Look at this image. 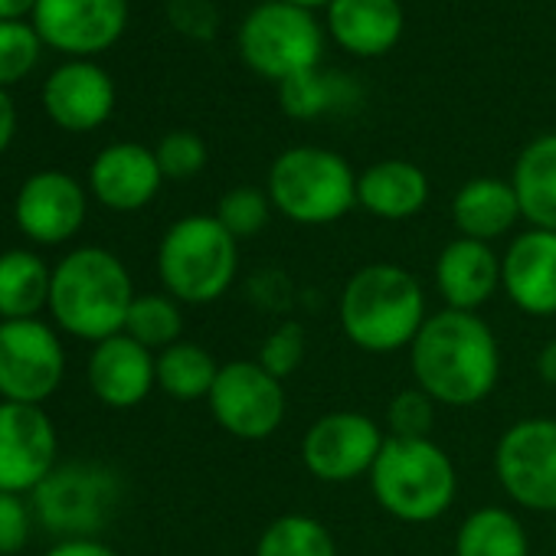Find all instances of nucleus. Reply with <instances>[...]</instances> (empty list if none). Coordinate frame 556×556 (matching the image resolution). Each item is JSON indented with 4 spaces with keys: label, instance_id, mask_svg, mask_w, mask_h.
Instances as JSON below:
<instances>
[{
    "label": "nucleus",
    "instance_id": "obj_28",
    "mask_svg": "<svg viewBox=\"0 0 556 556\" xmlns=\"http://www.w3.org/2000/svg\"><path fill=\"white\" fill-rule=\"evenodd\" d=\"M252 556H341L331 530L312 514L275 517L255 540Z\"/></svg>",
    "mask_w": 556,
    "mask_h": 556
},
{
    "label": "nucleus",
    "instance_id": "obj_20",
    "mask_svg": "<svg viewBox=\"0 0 556 556\" xmlns=\"http://www.w3.org/2000/svg\"><path fill=\"white\" fill-rule=\"evenodd\" d=\"M161 164L151 148L135 141L109 144L89 167V187L96 200L115 213H135L148 206L161 190Z\"/></svg>",
    "mask_w": 556,
    "mask_h": 556
},
{
    "label": "nucleus",
    "instance_id": "obj_5",
    "mask_svg": "<svg viewBox=\"0 0 556 556\" xmlns=\"http://www.w3.org/2000/svg\"><path fill=\"white\" fill-rule=\"evenodd\" d=\"M239 271V242L216 216L193 213L177 219L157 245V275L180 305L219 302Z\"/></svg>",
    "mask_w": 556,
    "mask_h": 556
},
{
    "label": "nucleus",
    "instance_id": "obj_35",
    "mask_svg": "<svg viewBox=\"0 0 556 556\" xmlns=\"http://www.w3.org/2000/svg\"><path fill=\"white\" fill-rule=\"evenodd\" d=\"M334 102H338V92L331 89L328 79H318L315 73L282 83V105L295 118H312V115L331 109Z\"/></svg>",
    "mask_w": 556,
    "mask_h": 556
},
{
    "label": "nucleus",
    "instance_id": "obj_10",
    "mask_svg": "<svg viewBox=\"0 0 556 556\" xmlns=\"http://www.w3.org/2000/svg\"><path fill=\"white\" fill-rule=\"evenodd\" d=\"M387 432L367 413L334 409L318 416L302 435V465L325 484H351L370 478Z\"/></svg>",
    "mask_w": 556,
    "mask_h": 556
},
{
    "label": "nucleus",
    "instance_id": "obj_12",
    "mask_svg": "<svg viewBox=\"0 0 556 556\" xmlns=\"http://www.w3.org/2000/svg\"><path fill=\"white\" fill-rule=\"evenodd\" d=\"M56 426L43 406L0 400V491H37L56 468Z\"/></svg>",
    "mask_w": 556,
    "mask_h": 556
},
{
    "label": "nucleus",
    "instance_id": "obj_37",
    "mask_svg": "<svg viewBox=\"0 0 556 556\" xmlns=\"http://www.w3.org/2000/svg\"><path fill=\"white\" fill-rule=\"evenodd\" d=\"M43 556H118L109 543L92 540V536H66L63 543H56L50 553Z\"/></svg>",
    "mask_w": 556,
    "mask_h": 556
},
{
    "label": "nucleus",
    "instance_id": "obj_22",
    "mask_svg": "<svg viewBox=\"0 0 556 556\" xmlns=\"http://www.w3.org/2000/svg\"><path fill=\"white\" fill-rule=\"evenodd\" d=\"M452 219L465 239H478V242L491 245L494 239L507 236L514 229V223L520 219V203H517L514 184L497 180V177L468 180L452 200Z\"/></svg>",
    "mask_w": 556,
    "mask_h": 556
},
{
    "label": "nucleus",
    "instance_id": "obj_9",
    "mask_svg": "<svg viewBox=\"0 0 556 556\" xmlns=\"http://www.w3.org/2000/svg\"><path fill=\"white\" fill-rule=\"evenodd\" d=\"M210 413L223 432L242 442H262L286 422V383L271 377L258 361H229L210 390Z\"/></svg>",
    "mask_w": 556,
    "mask_h": 556
},
{
    "label": "nucleus",
    "instance_id": "obj_31",
    "mask_svg": "<svg viewBox=\"0 0 556 556\" xmlns=\"http://www.w3.org/2000/svg\"><path fill=\"white\" fill-rule=\"evenodd\" d=\"M268 216H271V200L258 187H232L229 193L219 197L216 206V219L236 242L258 236L268 226Z\"/></svg>",
    "mask_w": 556,
    "mask_h": 556
},
{
    "label": "nucleus",
    "instance_id": "obj_4",
    "mask_svg": "<svg viewBox=\"0 0 556 556\" xmlns=\"http://www.w3.org/2000/svg\"><path fill=\"white\" fill-rule=\"evenodd\" d=\"M377 504L403 523L439 520L458 494V471L448 452L432 439H393L370 471Z\"/></svg>",
    "mask_w": 556,
    "mask_h": 556
},
{
    "label": "nucleus",
    "instance_id": "obj_11",
    "mask_svg": "<svg viewBox=\"0 0 556 556\" xmlns=\"http://www.w3.org/2000/svg\"><path fill=\"white\" fill-rule=\"evenodd\" d=\"M66 377V351L40 318L0 321V400L43 406Z\"/></svg>",
    "mask_w": 556,
    "mask_h": 556
},
{
    "label": "nucleus",
    "instance_id": "obj_36",
    "mask_svg": "<svg viewBox=\"0 0 556 556\" xmlns=\"http://www.w3.org/2000/svg\"><path fill=\"white\" fill-rule=\"evenodd\" d=\"M30 540V507L24 494L0 491V556H14Z\"/></svg>",
    "mask_w": 556,
    "mask_h": 556
},
{
    "label": "nucleus",
    "instance_id": "obj_32",
    "mask_svg": "<svg viewBox=\"0 0 556 556\" xmlns=\"http://www.w3.org/2000/svg\"><path fill=\"white\" fill-rule=\"evenodd\" d=\"M305 351H308V338H305V328L299 321H282L275 331H268L258 344V354L255 361L278 380H289L302 361H305Z\"/></svg>",
    "mask_w": 556,
    "mask_h": 556
},
{
    "label": "nucleus",
    "instance_id": "obj_42",
    "mask_svg": "<svg viewBox=\"0 0 556 556\" xmlns=\"http://www.w3.org/2000/svg\"><path fill=\"white\" fill-rule=\"evenodd\" d=\"M553 553H556V536H553Z\"/></svg>",
    "mask_w": 556,
    "mask_h": 556
},
{
    "label": "nucleus",
    "instance_id": "obj_33",
    "mask_svg": "<svg viewBox=\"0 0 556 556\" xmlns=\"http://www.w3.org/2000/svg\"><path fill=\"white\" fill-rule=\"evenodd\" d=\"M435 422V400L426 396L419 387L400 390L387 406V426L393 439H429Z\"/></svg>",
    "mask_w": 556,
    "mask_h": 556
},
{
    "label": "nucleus",
    "instance_id": "obj_41",
    "mask_svg": "<svg viewBox=\"0 0 556 556\" xmlns=\"http://www.w3.org/2000/svg\"><path fill=\"white\" fill-rule=\"evenodd\" d=\"M282 4H292V8H302V11H308V8H321V4H334V0H282Z\"/></svg>",
    "mask_w": 556,
    "mask_h": 556
},
{
    "label": "nucleus",
    "instance_id": "obj_34",
    "mask_svg": "<svg viewBox=\"0 0 556 556\" xmlns=\"http://www.w3.org/2000/svg\"><path fill=\"white\" fill-rule=\"evenodd\" d=\"M154 157H157L164 177L187 180V177H197L206 167V144L193 131H170L154 148Z\"/></svg>",
    "mask_w": 556,
    "mask_h": 556
},
{
    "label": "nucleus",
    "instance_id": "obj_40",
    "mask_svg": "<svg viewBox=\"0 0 556 556\" xmlns=\"http://www.w3.org/2000/svg\"><path fill=\"white\" fill-rule=\"evenodd\" d=\"M37 0H0V21H21L34 14Z\"/></svg>",
    "mask_w": 556,
    "mask_h": 556
},
{
    "label": "nucleus",
    "instance_id": "obj_17",
    "mask_svg": "<svg viewBox=\"0 0 556 556\" xmlns=\"http://www.w3.org/2000/svg\"><path fill=\"white\" fill-rule=\"evenodd\" d=\"M89 387L109 409H135L157 387V354L122 331L92 348Z\"/></svg>",
    "mask_w": 556,
    "mask_h": 556
},
{
    "label": "nucleus",
    "instance_id": "obj_14",
    "mask_svg": "<svg viewBox=\"0 0 556 556\" xmlns=\"http://www.w3.org/2000/svg\"><path fill=\"white\" fill-rule=\"evenodd\" d=\"M86 210L89 200L83 184L63 170L30 174L14 200L17 229L40 245H60L73 239L86 223Z\"/></svg>",
    "mask_w": 556,
    "mask_h": 556
},
{
    "label": "nucleus",
    "instance_id": "obj_19",
    "mask_svg": "<svg viewBox=\"0 0 556 556\" xmlns=\"http://www.w3.org/2000/svg\"><path fill=\"white\" fill-rule=\"evenodd\" d=\"M43 109L66 131H92L105 125L115 109V83L96 63H63L43 86Z\"/></svg>",
    "mask_w": 556,
    "mask_h": 556
},
{
    "label": "nucleus",
    "instance_id": "obj_2",
    "mask_svg": "<svg viewBox=\"0 0 556 556\" xmlns=\"http://www.w3.org/2000/svg\"><path fill=\"white\" fill-rule=\"evenodd\" d=\"M344 338L364 354L409 351L426 325V292L419 278L393 262L357 268L338 302Z\"/></svg>",
    "mask_w": 556,
    "mask_h": 556
},
{
    "label": "nucleus",
    "instance_id": "obj_27",
    "mask_svg": "<svg viewBox=\"0 0 556 556\" xmlns=\"http://www.w3.org/2000/svg\"><path fill=\"white\" fill-rule=\"evenodd\" d=\"M219 367L223 364H216V357L206 348L193 341H177L157 354V387L177 403L210 400Z\"/></svg>",
    "mask_w": 556,
    "mask_h": 556
},
{
    "label": "nucleus",
    "instance_id": "obj_23",
    "mask_svg": "<svg viewBox=\"0 0 556 556\" xmlns=\"http://www.w3.org/2000/svg\"><path fill=\"white\" fill-rule=\"evenodd\" d=\"M331 30L344 50L357 56H380L400 40L403 11L396 0H334Z\"/></svg>",
    "mask_w": 556,
    "mask_h": 556
},
{
    "label": "nucleus",
    "instance_id": "obj_15",
    "mask_svg": "<svg viewBox=\"0 0 556 556\" xmlns=\"http://www.w3.org/2000/svg\"><path fill=\"white\" fill-rule=\"evenodd\" d=\"M34 494L37 510L50 523V530L86 536L105 520L109 507L115 504V481L102 468L66 465L53 468V475Z\"/></svg>",
    "mask_w": 556,
    "mask_h": 556
},
{
    "label": "nucleus",
    "instance_id": "obj_1",
    "mask_svg": "<svg viewBox=\"0 0 556 556\" xmlns=\"http://www.w3.org/2000/svg\"><path fill=\"white\" fill-rule=\"evenodd\" d=\"M409 370L426 396L452 409H468L494 393L501 344L484 318L442 308L426 318L409 344Z\"/></svg>",
    "mask_w": 556,
    "mask_h": 556
},
{
    "label": "nucleus",
    "instance_id": "obj_7",
    "mask_svg": "<svg viewBox=\"0 0 556 556\" xmlns=\"http://www.w3.org/2000/svg\"><path fill=\"white\" fill-rule=\"evenodd\" d=\"M239 50L258 76L289 83L315 73L321 56V34L308 11L275 0V4H262L245 17Z\"/></svg>",
    "mask_w": 556,
    "mask_h": 556
},
{
    "label": "nucleus",
    "instance_id": "obj_29",
    "mask_svg": "<svg viewBox=\"0 0 556 556\" xmlns=\"http://www.w3.org/2000/svg\"><path fill=\"white\" fill-rule=\"evenodd\" d=\"M125 334L135 338L141 348H148L151 354L167 351L170 344L184 341V315H180V302L170 295H135L128 321H125Z\"/></svg>",
    "mask_w": 556,
    "mask_h": 556
},
{
    "label": "nucleus",
    "instance_id": "obj_18",
    "mask_svg": "<svg viewBox=\"0 0 556 556\" xmlns=\"http://www.w3.org/2000/svg\"><path fill=\"white\" fill-rule=\"evenodd\" d=\"M432 278L445 308L478 315L501 292V255L488 242L458 236L442 245Z\"/></svg>",
    "mask_w": 556,
    "mask_h": 556
},
{
    "label": "nucleus",
    "instance_id": "obj_3",
    "mask_svg": "<svg viewBox=\"0 0 556 556\" xmlns=\"http://www.w3.org/2000/svg\"><path fill=\"white\" fill-rule=\"evenodd\" d=\"M135 302V282L125 262L99 245L73 249L53 265L50 315L56 325L89 344H102L125 331Z\"/></svg>",
    "mask_w": 556,
    "mask_h": 556
},
{
    "label": "nucleus",
    "instance_id": "obj_25",
    "mask_svg": "<svg viewBox=\"0 0 556 556\" xmlns=\"http://www.w3.org/2000/svg\"><path fill=\"white\" fill-rule=\"evenodd\" d=\"M53 268L30 249L0 252V321H27L50 308Z\"/></svg>",
    "mask_w": 556,
    "mask_h": 556
},
{
    "label": "nucleus",
    "instance_id": "obj_16",
    "mask_svg": "<svg viewBox=\"0 0 556 556\" xmlns=\"http://www.w3.org/2000/svg\"><path fill=\"white\" fill-rule=\"evenodd\" d=\"M501 292L530 318L556 315V232L527 229L501 255Z\"/></svg>",
    "mask_w": 556,
    "mask_h": 556
},
{
    "label": "nucleus",
    "instance_id": "obj_39",
    "mask_svg": "<svg viewBox=\"0 0 556 556\" xmlns=\"http://www.w3.org/2000/svg\"><path fill=\"white\" fill-rule=\"evenodd\" d=\"M536 377L546 387H556V338L540 348V354H536Z\"/></svg>",
    "mask_w": 556,
    "mask_h": 556
},
{
    "label": "nucleus",
    "instance_id": "obj_24",
    "mask_svg": "<svg viewBox=\"0 0 556 556\" xmlns=\"http://www.w3.org/2000/svg\"><path fill=\"white\" fill-rule=\"evenodd\" d=\"M510 184L520 216L533 229L556 232V135H543L520 151Z\"/></svg>",
    "mask_w": 556,
    "mask_h": 556
},
{
    "label": "nucleus",
    "instance_id": "obj_6",
    "mask_svg": "<svg viewBox=\"0 0 556 556\" xmlns=\"http://www.w3.org/2000/svg\"><path fill=\"white\" fill-rule=\"evenodd\" d=\"M268 200L299 226H328L357 206V177L351 164L325 148H292L268 170Z\"/></svg>",
    "mask_w": 556,
    "mask_h": 556
},
{
    "label": "nucleus",
    "instance_id": "obj_21",
    "mask_svg": "<svg viewBox=\"0 0 556 556\" xmlns=\"http://www.w3.org/2000/svg\"><path fill=\"white\" fill-rule=\"evenodd\" d=\"M357 203L387 223H403L429 203V177L413 161H380L357 177Z\"/></svg>",
    "mask_w": 556,
    "mask_h": 556
},
{
    "label": "nucleus",
    "instance_id": "obj_13",
    "mask_svg": "<svg viewBox=\"0 0 556 556\" xmlns=\"http://www.w3.org/2000/svg\"><path fill=\"white\" fill-rule=\"evenodd\" d=\"M30 17L47 47L89 56L109 50L122 37L128 0H37Z\"/></svg>",
    "mask_w": 556,
    "mask_h": 556
},
{
    "label": "nucleus",
    "instance_id": "obj_30",
    "mask_svg": "<svg viewBox=\"0 0 556 556\" xmlns=\"http://www.w3.org/2000/svg\"><path fill=\"white\" fill-rule=\"evenodd\" d=\"M40 34L27 21H0V89L27 79L40 60Z\"/></svg>",
    "mask_w": 556,
    "mask_h": 556
},
{
    "label": "nucleus",
    "instance_id": "obj_8",
    "mask_svg": "<svg viewBox=\"0 0 556 556\" xmlns=\"http://www.w3.org/2000/svg\"><path fill=\"white\" fill-rule=\"evenodd\" d=\"M494 475L517 507L556 514V419L530 416L507 426L494 445Z\"/></svg>",
    "mask_w": 556,
    "mask_h": 556
},
{
    "label": "nucleus",
    "instance_id": "obj_38",
    "mask_svg": "<svg viewBox=\"0 0 556 556\" xmlns=\"http://www.w3.org/2000/svg\"><path fill=\"white\" fill-rule=\"evenodd\" d=\"M14 135H17V109H14V99L0 89V154L11 148Z\"/></svg>",
    "mask_w": 556,
    "mask_h": 556
},
{
    "label": "nucleus",
    "instance_id": "obj_26",
    "mask_svg": "<svg viewBox=\"0 0 556 556\" xmlns=\"http://www.w3.org/2000/svg\"><path fill=\"white\" fill-rule=\"evenodd\" d=\"M455 556H530V536L514 510L488 504L458 523Z\"/></svg>",
    "mask_w": 556,
    "mask_h": 556
}]
</instances>
